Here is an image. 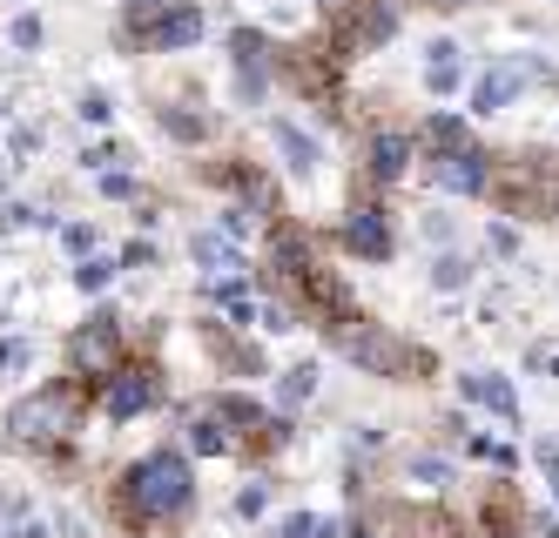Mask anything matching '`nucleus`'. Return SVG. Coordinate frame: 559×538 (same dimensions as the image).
<instances>
[{"label": "nucleus", "mask_w": 559, "mask_h": 538, "mask_svg": "<svg viewBox=\"0 0 559 538\" xmlns=\"http://www.w3.org/2000/svg\"><path fill=\"white\" fill-rule=\"evenodd\" d=\"M61 242H68L74 256H88V250H95V229H82V223H68V229H61Z\"/></svg>", "instance_id": "22"}, {"label": "nucleus", "mask_w": 559, "mask_h": 538, "mask_svg": "<svg viewBox=\"0 0 559 538\" xmlns=\"http://www.w3.org/2000/svg\"><path fill=\"white\" fill-rule=\"evenodd\" d=\"M27 363V344H0V370H21Z\"/></svg>", "instance_id": "27"}, {"label": "nucleus", "mask_w": 559, "mask_h": 538, "mask_svg": "<svg viewBox=\"0 0 559 538\" xmlns=\"http://www.w3.org/2000/svg\"><path fill=\"white\" fill-rule=\"evenodd\" d=\"M108 276H115V263L82 256V270H74V289H82V297H95V289H108Z\"/></svg>", "instance_id": "17"}, {"label": "nucleus", "mask_w": 559, "mask_h": 538, "mask_svg": "<svg viewBox=\"0 0 559 538\" xmlns=\"http://www.w3.org/2000/svg\"><path fill=\"white\" fill-rule=\"evenodd\" d=\"M337 350L350 363H365L371 378H412V370H425V350H412L405 337H391L384 323H365V316L337 323Z\"/></svg>", "instance_id": "5"}, {"label": "nucleus", "mask_w": 559, "mask_h": 538, "mask_svg": "<svg viewBox=\"0 0 559 538\" xmlns=\"http://www.w3.org/2000/svg\"><path fill=\"white\" fill-rule=\"evenodd\" d=\"M438 283L459 289V283H465V263H459V256H445V263H438Z\"/></svg>", "instance_id": "26"}, {"label": "nucleus", "mask_w": 559, "mask_h": 538, "mask_svg": "<svg viewBox=\"0 0 559 538\" xmlns=\"http://www.w3.org/2000/svg\"><path fill=\"white\" fill-rule=\"evenodd\" d=\"M425 8H472V0H425Z\"/></svg>", "instance_id": "29"}, {"label": "nucleus", "mask_w": 559, "mask_h": 538, "mask_svg": "<svg viewBox=\"0 0 559 538\" xmlns=\"http://www.w3.org/2000/svg\"><path fill=\"white\" fill-rule=\"evenodd\" d=\"M344 250L365 256V263H384V256H391V223H384V210L357 202V210L344 216Z\"/></svg>", "instance_id": "9"}, {"label": "nucleus", "mask_w": 559, "mask_h": 538, "mask_svg": "<svg viewBox=\"0 0 559 538\" xmlns=\"http://www.w3.org/2000/svg\"><path fill=\"white\" fill-rule=\"evenodd\" d=\"M486 195L506 216H526V223L552 216L559 223V155H506L486 176Z\"/></svg>", "instance_id": "2"}, {"label": "nucleus", "mask_w": 559, "mask_h": 538, "mask_svg": "<svg viewBox=\"0 0 559 538\" xmlns=\"http://www.w3.org/2000/svg\"><path fill=\"white\" fill-rule=\"evenodd\" d=\"M14 48H41V21H34V14L14 21Z\"/></svg>", "instance_id": "23"}, {"label": "nucleus", "mask_w": 559, "mask_h": 538, "mask_svg": "<svg viewBox=\"0 0 559 538\" xmlns=\"http://www.w3.org/2000/svg\"><path fill=\"white\" fill-rule=\"evenodd\" d=\"M148 263H155V250H148V242H135V250L122 256V270H148Z\"/></svg>", "instance_id": "28"}, {"label": "nucleus", "mask_w": 559, "mask_h": 538, "mask_svg": "<svg viewBox=\"0 0 559 538\" xmlns=\"http://www.w3.org/2000/svg\"><path fill=\"white\" fill-rule=\"evenodd\" d=\"M425 81H431V95H452V88H459V48H452V40H431Z\"/></svg>", "instance_id": "13"}, {"label": "nucleus", "mask_w": 559, "mask_h": 538, "mask_svg": "<svg viewBox=\"0 0 559 538\" xmlns=\"http://www.w3.org/2000/svg\"><path fill=\"white\" fill-rule=\"evenodd\" d=\"M486 176H492V155L465 142V148H438L431 155V182L452 189V195H486Z\"/></svg>", "instance_id": "8"}, {"label": "nucleus", "mask_w": 559, "mask_h": 538, "mask_svg": "<svg viewBox=\"0 0 559 538\" xmlns=\"http://www.w3.org/2000/svg\"><path fill=\"white\" fill-rule=\"evenodd\" d=\"M465 391H472L478 404H492V410H506V418H512V391H506V384H492V378H472Z\"/></svg>", "instance_id": "19"}, {"label": "nucleus", "mask_w": 559, "mask_h": 538, "mask_svg": "<svg viewBox=\"0 0 559 538\" xmlns=\"http://www.w3.org/2000/svg\"><path fill=\"white\" fill-rule=\"evenodd\" d=\"M8 229H48V216L34 210V202H14V210H8Z\"/></svg>", "instance_id": "21"}, {"label": "nucleus", "mask_w": 559, "mask_h": 538, "mask_svg": "<svg viewBox=\"0 0 559 538\" xmlns=\"http://www.w3.org/2000/svg\"><path fill=\"white\" fill-rule=\"evenodd\" d=\"M195 263H210V270H236V250L223 236H195Z\"/></svg>", "instance_id": "18"}, {"label": "nucleus", "mask_w": 559, "mask_h": 538, "mask_svg": "<svg viewBox=\"0 0 559 538\" xmlns=\"http://www.w3.org/2000/svg\"><path fill=\"white\" fill-rule=\"evenodd\" d=\"M122 34L148 55H176L203 34V8H195V0H129Z\"/></svg>", "instance_id": "4"}, {"label": "nucleus", "mask_w": 559, "mask_h": 538, "mask_svg": "<svg viewBox=\"0 0 559 538\" xmlns=\"http://www.w3.org/2000/svg\"><path fill=\"white\" fill-rule=\"evenodd\" d=\"M68 363L82 370V378H108L115 363H122V316H108V310H95L88 316V330H74V344H68Z\"/></svg>", "instance_id": "7"}, {"label": "nucleus", "mask_w": 559, "mask_h": 538, "mask_svg": "<svg viewBox=\"0 0 559 538\" xmlns=\"http://www.w3.org/2000/svg\"><path fill=\"white\" fill-rule=\"evenodd\" d=\"M189 451H203V458H216V451H236L229 425L216 418V404H203V410H189Z\"/></svg>", "instance_id": "12"}, {"label": "nucleus", "mask_w": 559, "mask_h": 538, "mask_svg": "<svg viewBox=\"0 0 559 538\" xmlns=\"http://www.w3.org/2000/svg\"><path fill=\"white\" fill-rule=\"evenodd\" d=\"M425 142H431V155H438V148H465L472 135H465V121H452V115H431V121H425Z\"/></svg>", "instance_id": "16"}, {"label": "nucleus", "mask_w": 559, "mask_h": 538, "mask_svg": "<svg viewBox=\"0 0 559 538\" xmlns=\"http://www.w3.org/2000/svg\"><path fill=\"white\" fill-rule=\"evenodd\" d=\"M82 121H95V129H102V121H108V95H82Z\"/></svg>", "instance_id": "24"}, {"label": "nucleus", "mask_w": 559, "mask_h": 538, "mask_svg": "<svg viewBox=\"0 0 559 538\" xmlns=\"http://www.w3.org/2000/svg\"><path fill=\"white\" fill-rule=\"evenodd\" d=\"M310 391H317V370H310V363H297L290 378H284V397L297 404V397H310Z\"/></svg>", "instance_id": "20"}, {"label": "nucleus", "mask_w": 559, "mask_h": 538, "mask_svg": "<svg viewBox=\"0 0 559 538\" xmlns=\"http://www.w3.org/2000/svg\"><path fill=\"white\" fill-rule=\"evenodd\" d=\"M405 162H412V135L405 129H378L371 135V155H365L371 182H397V176H405Z\"/></svg>", "instance_id": "10"}, {"label": "nucleus", "mask_w": 559, "mask_h": 538, "mask_svg": "<svg viewBox=\"0 0 559 538\" xmlns=\"http://www.w3.org/2000/svg\"><path fill=\"white\" fill-rule=\"evenodd\" d=\"M229 48H236V81H243V95H263V74H270V48H263V34H236L229 40Z\"/></svg>", "instance_id": "11"}, {"label": "nucleus", "mask_w": 559, "mask_h": 538, "mask_svg": "<svg viewBox=\"0 0 559 538\" xmlns=\"http://www.w3.org/2000/svg\"><path fill=\"white\" fill-rule=\"evenodd\" d=\"M276 142H284V155H290V169H297V176H310V169H317V148H310V135H297L290 121H276Z\"/></svg>", "instance_id": "15"}, {"label": "nucleus", "mask_w": 559, "mask_h": 538, "mask_svg": "<svg viewBox=\"0 0 559 538\" xmlns=\"http://www.w3.org/2000/svg\"><path fill=\"white\" fill-rule=\"evenodd\" d=\"M163 404V378H155L148 363H115L108 378H102V418H142V410Z\"/></svg>", "instance_id": "6"}, {"label": "nucleus", "mask_w": 559, "mask_h": 538, "mask_svg": "<svg viewBox=\"0 0 559 538\" xmlns=\"http://www.w3.org/2000/svg\"><path fill=\"white\" fill-rule=\"evenodd\" d=\"M195 505V471L182 465V451H148L122 471L115 485V512L129 531H155V525H182Z\"/></svg>", "instance_id": "1"}, {"label": "nucleus", "mask_w": 559, "mask_h": 538, "mask_svg": "<svg viewBox=\"0 0 559 538\" xmlns=\"http://www.w3.org/2000/svg\"><path fill=\"white\" fill-rule=\"evenodd\" d=\"M263 499H270V491H263V485H250L243 499H236V512H243V518H257V512H263Z\"/></svg>", "instance_id": "25"}, {"label": "nucleus", "mask_w": 559, "mask_h": 538, "mask_svg": "<svg viewBox=\"0 0 559 538\" xmlns=\"http://www.w3.org/2000/svg\"><path fill=\"white\" fill-rule=\"evenodd\" d=\"M74 431H82V391L74 384H48L8 410V444L14 451H61Z\"/></svg>", "instance_id": "3"}, {"label": "nucleus", "mask_w": 559, "mask_h": 538, "mask_svg": "<svg viewBox=\"0 0 559 538\" xmlns=\"http://www.w3.org/2000/svg\"><path fill=\"white\" fill-rule=\"evenodd\" d=\"M512 88H519V68H492L486 81H478V108H486V115H492V108H506V101H512Z\"/></svg>", "instance_id": "14"}]
</instances>
